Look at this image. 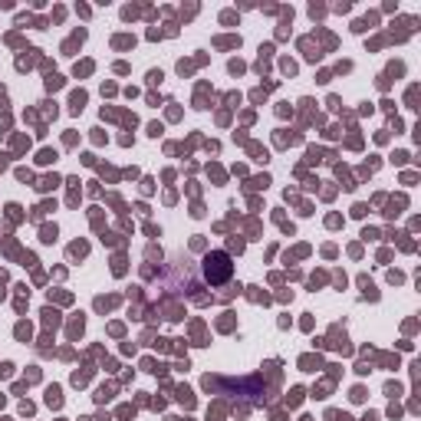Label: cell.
I'll return each instance as SVG.
<instances>
[{
	"label": "cell",
	"instance_id": "6da1fadb",
	"mask_svg": "<svg viewBox=\"0 0 421 421\" xmlns=\"http://www.w3.org/2000/svg\"><path fill=\"white\" fill-rule=\"evenodd\" d=\"M201 273L210 287H224V283L234 277V260H230L227 250H210L201 263Z\"/></svg>",
	"mask_w": 421,
	"mask_h": 421
}]
</instances>
